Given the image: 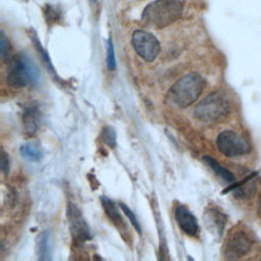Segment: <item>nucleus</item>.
Masks as SVG:
<instances>
[{"label":"nucleus","mask_w":261,"mask_h":261,"mask_svg":"<svg viewBox=\"0 0 261 261\" xmlns=\"http://www.w3.org/2000/svg\"><path fill=\"white\" fill-rule=\"evenodd\" d=\"M39 81V68L28 54L18 53L9 60L6 82L10 87L17 89L35 87Z\"/></svg>","instance_id":"nucleus-1"},{"label":"nucleus","mask_w":261,"mask_h":261,"mask_svg":"<svg viewBox=\"0 0 261 261\" xmlns=\"http://www.w3.org/2000/svg\"><path fill=\"white\" fill-rule=\"evenodd\" d=\"M184 11V4L179 0H156L146 6L142 13L145 24L161 29L177 20Z\"/></svg>","instance_id":"nucleus-2"},{"label":"nucleus","mask_w":261,"mask_h":261,"mask_svg":"<svg viewBox=\"0 0 261 261\" xmlns=\"http://www.w3.org/2000/svg\"><path fill=\"white\" fill-rule=\"evenodd\" d=\"M205 80L195 72L179 77L169 89V99L179 107H187L193 104L202 94L205 88Z\"/></svg>","instance_id":"nucleus-3"},{"label":"nucleus","mask_w":261,"mask_h":261,"mask_svg":"<svg viewBox=\"0 0 261 261\" xmlns=\"http://www.w3.org/2000/svg\"><path fill=\"white\" fill-rule=\"evenodd\" d=\"M231 103L228 96L222 91H216L206 96L194 109V115L204 122H217L230 111Z\"/></svg>","instance_id":"nucleus-4"},{"label":"nucleus","mask_w":261,"mask_h":261,"mask_svg":"<svg viewBox=\"0 0 261 261\" xmlns=\"http://www.w3.org/2000/svg\"><path fill=\"white\" fill-rule=\"evenodd\" d=\"M218 150L226 157H237L250 151V145L240 134L232 130L220 133L216 140Z\"/></svg>","instance_id":"nucleus-5"},{"label":"nucleus","mask_w":261,"mask_h":261,"mask_svg":"<svg viewBox=\"0 0 261 261\" xmlns=\"http://www.w3.org/2000/svg\"><path fill=\"white\" fill-rule=\"evenodd\" d=\"M132 43L137 54L147 62H152L160 52V44L157 38L146 31H136L132 37Z\"/></svg>","instance_id":"nucleus-6"},{"label":"nucleus","mask_w":261,"mask_h":261,"mask_svg":"<svg viewBox=\"0 0 261 261\" xmlns=\"http://www.w3.org/2000/svg\"><path fill=\"white\" fill-rule=\"evenodd\" d=\"M252 237L245 230H237L228 237L224 246V256L227 259H239L252 248Z\"/></svg>","instance_id":"nucleus-7"},{"label":"nucleus","mask_w":261,"mask_h":261,"mask_svg":"<svg viewBox=\"0 0 261 261\" xmlns=\"http://www.w3.org/2000/svg\"><path fill=\"white\" fill-rule=\"evenodd\" d=\"M67 217L69 222V228L72 237V241L76 245H82L86 241L91 239L90 227L84 219L80 209L73 205L69 204L67 207Z\"/></svg>","instance_id":"nucleus-8"},{"label":"nucleus","mask_w":261,"mask_h":261,"mask_svg":"<svg viewBox=\"0 0 261 261\" xmlns=\"http://www.w3.org/2000/svg\"><path fill=\"white\" fill-rule=\"evenodd\" d=\"M175 220L179 228L189 237H196L199 233V224L197 218L184 205H177L174 210Z\"/></svg>","instance_id":"nucleus-9"},{"label":"nucleus","mask_w":261,"mask_h":261,"mask_svg":"<svg viewBox=\"0 0 261 261\" xmlns=\"http://www.w3.org/2000/svg\"><path fill=\"white\" fill-rule=\"evenodd\" d=\"M39 119L40 112L38 107L34 104L27 105L22 113V123L27 134L34 135L37 132L39 127Z\"/></svg>","instance_id":"nucleus-10"},{"label":"nucleus","mask_w":261,"mask_h":261,"mask_svg":"<svg viewBox=\"0 0 261 261\" xmlns=\"http://www.w3.org/2000/svg\"><path fill=\"white\" fill-rule=\"evenodd\" d=\"M226 217L218 210L211 208L206 212V222L210 228H214L218 236H221L225 225Z\"/></svg>","instance_id":"nucleus-11"},{"label":"nucleus","mask_w":261,"mask_h":261,"mask_svg":"<svg viewBox=\"0 0 261 261\" xmlns=\"http://www.w3.org/2000/svg\"><path fill=\"white\" fill-rule=\"evenodd\" d=\"M101 203H102V206L105 210V213L107 214L108 218L113 222L114 225H116L117 227H119L120 225H122V217L119 213V210L117 208V206L115 205V203L110 200L109 198L105 197V196H101Z\"/></svg>","instance_id":"nucleus-12"},{"label":"nucleus","mask_w":261,"mask_h":261,"mask_svg":"<svg viewBox=\"0 0 261 261\" xmlns=\"http://www.w3.org/2000/svg\"><path fill=\"white\" fill-rule=\"evenodd\" d=\"M51 234L49 231H43L38 241V255L40 260H49L51 257Z\"/></svg>","instance_id":"nucleus-13"},{"label":"nucleus","mask_w":261,"mask_h":261,"mask_svg":"<svg viewBox=\"0 0 261 261\" xmlns=\"http://www.w3.org/2000/svg\"><path fill=\"white\" fill-rule=\"evenodd\" d=\"M204 161L206 162V164L219 176L221 177L223 180L227 181V182H233L234 181V175L226 168H224L223 166H221L214 158L210 157V156H205Z\"/></svg>","instance_id":"nucleus-14"},{"label":"nucleus","mask_w":261,"mask_h":261,"mask_svg":"<svg viewBox=\"0 0 261 261\" xmlns=\"http://www.w3.org/2000/svg\"><path fill=\"white\" fill-rule=\"evenodd\" d=\"M19 152L21 154V156L30 161H34V162H38L41 160L42 158V152L40 150V148L33 144V143H27L23 144L20 149Z\"/></svg>","instance_id":"nucleus-15"},{"label":"nucleus","mask_w":261,"mask_h":261,"mask_svg":"<svg viewBox=\"0 0 261 261\" xmlns=\"http://www.w3.org/2000/svg\"><path fill=\"white\" fill-rule=\"evenodd\" d=\"M32 42L34 43L35 47L37 48V51L39 52V54L41 55L42 59L44 60V63H45V65L47 66L48 70H49L53 75H56V71H55V69H54V66H53V64H52L50 58H49V55H48L47 51L43 48V46H42V44L40 43L39 39H38L37 36L34 35V34H33V36H32Z\"/></svg>","instance_id":"nucleus-16"},{"label":"nucleus","mask_w":261,"mask_h":261,"mask_svg":"<svg viewBox=\"0 0 261 261\" xmlns=\"http://www.w3.org/2000/svg\"><path fill=\"white\" fill-rule=\"evenodd\" d=\"M102 140L110 148L116 146V133L111 126H105L102 130Z\"/></svg>","instance_id":"nucleus-17"},{"label":"nucleus","mask_w":261,"mask_h":261,"mask_svg":"<svg viewBox=\"0 0 261 261\" xmlns=\"http://www.w3.org/2000/svg\"><path fill=\"white\" fill-rule=\"evenodd\" d=\"M119 207L121 208V210H122V212L126 215V217L129 219V221H130V223L133 224V226L135 227V229L141 234L142 233V229H141V225H140V223H139V220L137 219V217H136V215L134 214V212L124 204V203H119Z\"/></svg>","instance_id":"nucleus-18"},{"label":"nucleus","mask_w":261,"mask_h":261,"mask_svg":"<svg viewBox=\"0 0 261 261\" xmlns=\"http://www.w3.org/2000/svg\"><path fill=\"white\" fill-rule=\"evenodd\" d=\"M107 67L109 70H114L116 67V61H115V53H114V46L112 44L111 39H108L107 41V57H106Z\"/></svg>","instance_id":"nucleus-19"},{"label":"nucleus","mask_w":261,"mask_h":261,"mask_svg":"<svg viewBox=\"0 0 261 261\" xmlns=\"http://www.w3.org/2000/svg\"><path fill=\"white\" fill-rule=\"evenodd\" d=\"M0 44H1V56L3 60H7L10 56L11 52V46L9 43L8 38L5 36L4 32H1V38H0Z\"/></svg>","instance_id":"nucleus-20"},{"label":"nucleus","mask_w":261,"mask_h":261,"mask_svg":"<svg viewBox=\"0 0 261 261\" xmlns=\"http://www.w3.org/2000/svg\"><path fill=\"white\" fill-rule=\"evenodd\" d=\"M1 170L5 175H7L10 170L9 157L4 150H2V154H1Z\"/></svg>","instance_id":"nucleus-21"},{"label":"nucleus","mask_w":261,"mask_h":261,"mask_svg":"<svg viewBox=\"0 0 261 261\" xmlns=\"http://www.w3.org/2000/svg\"><path fill=\"white\" fill-rule=\"evenodd\" d=\"M257 210H258V213L261 215V195L259 196L258 198V204H257Z\"/></svg>","instance_id":"nucleus-22"},{"label":"nucleus","mask_w":261,"mask_h":261,"mask_svg":"<svg viewBox=\"0 0 261 261\" xmlns=\"http://www.w3.org/2000/svg\"><path fill=\"white\" fill-rule=\"evenodd\" d=\"M92 1H96V0H92Z\"/></svg>","instance_id":"nucleus-23"}]
</instances>
